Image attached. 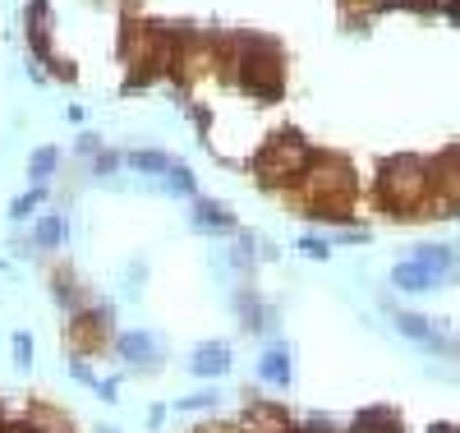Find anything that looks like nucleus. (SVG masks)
<instances>
[{
    "mask_svg": "<svg viewBox=\"0 0 460 433\" xmlns=\"http://www.w3.org/2000/svg\"><path fill=\"white\" fill-rule=\"evenodd\" d=\"M239 84H245L254 97H262V102H277L281 88H286L281 46L267 42V37H245L239 42Z\"/></svg>",
    "mask_w": 460,
    "mask_h": 433,
    "instance_id": "obj_1",
    "label": "nucleus"
},
{
    "mask_svg": "<svg viewBox=\"0 0 460 433\" xmlns=\"http://www.w3.org/2000/svg\"><path fill=\"white\" fill-rule=\"evenodd\" d=\"M309 167H313V152H309V143L300 134H277V139H267L254 157V171H258L262 184H290Z\"/></svg>",
    "mask_w": 460,
    "mask_h": 433,
    "instance_id": "obj_2",
    "label": "nucleus"
},
{
    "mask_svg": "<svg viewBox=\"0 0 460 433\" xmlns=\"http://www.w3.org/2000/svg\"><path fill=\"white\" fill-rule=\"evenodd\" d=\"M377 194H383V203L396 208V212L424 203V194H428V161H419V157H391V161H383Z\"/></svg>",
    "mask_w": 460,
    "mask_h": 433,
    "instance_id": "obj_3",
    "label": "nucleus"
},
{
    "mask_svg": "<svg viewBox=\"0 0 460 433\" xmlns=\"http://www.w3.org/2000/svg\"><path fill=\"white\" fill-rule=\"evenodd\" d=\"M111 318H116L111 305H97V309L74 314V323H69V341H74L78 355H88V350H97V346L106 341V332H111Z\"/></svg>",
    "mask_w": 460,
    "mask_h": 433,
    "instance_id": "obj_4",
    "label": "nucleus"
},
{
    "mask_svg": "<svg viewBox=\"0 0 460 433\" xmlns=\"http://www.w3.org/2000/svg\"><path fill=\"white\" fill-rule=\"evenodd\" d=\"M116 355H120L129 369L152 373V369L161 364V341H157L152 332H120V337H116Z\"/></svg>",
    "mask_w": 460,
    "mask_h": 433,
    "instance_id": "obj_5",
    "label": "nucleus"
},
{
    "mask_svg": "<svg viewBox=\"0 0 460 433\" xmlns=\"http://www.w3.org/2000/svg\"><path fill=\"white\" fill-rule=\"evenodd\" d=\"M189 369H194L198 378H222V373H230V346H226V341H203V346H194Z\"/></svg>",
    "mask_w": 460,
    "mask_h": 433,
    "instance_id": "obj_6",
    "label": "nucleus"
},
{
    "mask_svg": "<svg viewBox=\"0 0 460 433\" xmlns=\"http://www.w3.org/2000/svg\"><path fill=\"white\" fill-rule=\"evenodd\" d=\"M428 184L447 199H460V148H447L438 161L428 167Z\"/></svg>",
    "mask_w": 460,
    "mask_h": 433,
    "instance_id": "obj_7",
    "label": "nucleus"
},
{
    "mask_svg": "<svg viewBox=\"0 0 460 433\" xmlns=\"http://www.w3.org/2000/svg\"><path fill=\"white\" fill-rule=\"evenodd\" d=\"M355 433H405V424L391 405H364L355 415Z\"/></svg>",
    "mask_w": 460,
    "mask_h": 433,
    "instance_id": "obj_8",
    "label": "nucleus"
},
{
    "mask_svg": "<svg viewBox=\"0 0 460 433\" xmlns=\"http://www.w3.org/2000/svg\"><path fill=\"white\" fill-rule=\"evenodd\" d=\"M258 378L272 388H290V350L286 346H267L258 360Z\"/></svg>",
    "mask_w": 460,
    "mask_h": 433,
    "instance_id": "obj_9",
    "label": "nucleus"
},
{
    "mask_svg": "<svg viewBox=\"0 0 460 433\" xmlns=\"http://www.w3.org/2000/svg\"><path fill=\"white\" fill-rule=\"evenodd\" d=\"M396 332H405L410 341H424V346H438V350H451V341L432 328L428 318H419V314H396Z\"/></svg>",
    "mask_w": 460,
    "mask_h": 433,
    "instance_id": "obj_10",
    "label": "nucleus"
},
{
    "mask_svg": "<svg viewBox=\"0 0 460 433\" xmlns=\"http://www.w3.org/2000/svg\"><path fill=\"white\" fill-rule=\"evenodd\" d=\"M194 226H198V231H230L235 216H230L222 203H194Z\"/></svg>",
    "mask_w": 460,
    "mask_h": 433,
    "instance_id": "obj_11",
    "label": "nucleus"
},
{
    "mask_svg": "<svg viewBox=\"0 0 460 433\" xmlns=\"http://www.w3.org/2000/svg\"><path fill=\"white\" fill-rule=\"evenodd\" d=\"M391 282H396L400 290H432V286H438V277H432V273H424L419 263H400L396 273H391Z\"/></svg>",
    "mask_w": 460,
    "mask_h": 433,
    "instance_id": "obj_12",
    "label": "nucleus"
},
{
    "mask_svg": "<svg viewBox=\"0 0 460 433\" xmlns=\"http://www.w3.org/2000/svg\"><path fill=\"white\" fill-rule=\"evenodd\" d=\"M61 240H65V216H56V212L42 216V222L33 226V245H37V249H56Z\"/></svg>",
    "mask_w": 460,
    "mask_h": 433,
    "instance_id": "obj_13",
    "label": "nucleus"
},
{
    "mask_svg": "<svg viewBox=\"0 0 460 433\" xmlns=\"http://www.w3.org/2000/svg\"><path fill=\"white\" fill-rule=\"evenodd\" d=\"M415 263L424 267V273H432V277H447L451 273V249H442V245H424L419 254H415Z\"/></svg>",
    "mask_w": 460,
    "mask_h": 433,
    "instance_id": "obj_14",
    "label": "nucleus"
},
{
    "mask_svg": "<svg viewBox=\"0 0 460 433\" xmlns=\"http://www.w3.org/2000/svg\"><path fill=\"white\" fill-rule=\"evenodd\" d=\"M56 300H61L69 314H84V290H78V282L65 277V273H56Z\"/></svg>",
    "mask_w": 460,
    "mask_h": 433,
    "instance_id": "obj_15",
    "label": "nucleus"
},
{
    "mask_svg": "<svg viewBox=\"0 0 460 433\" xmlns=\"http://www.w3.org/2000/svg\"><path fill=\"white\" fill-rule=\"evenodd\" d=\"M129 167H133V171H171V157H166V152H152V148H143V152L133 148V152H129Z\"/></svg>",
    "mask_w": 460,
    "mask_h": 433,
    "instance_id": "obj_16",
    "label": "nucleus"
},
{
    "mask_svg": "<svg viewBox=\"0 0 460 433\" xmlns=\"http://www.w3.org/2000/svg\"><path fill=\"white\" fill-rule=\"evenodd\" d=\"M56 161H61V152H56V148H37V152H33V161H28V176H33L37 184H46V176L56 171Z\"/></svg>",
    "mask_w": 460,
    "mask_h": 433,
    "instance_id": "obj_17",
    "label": "nucleus"
},
{
    "mask_svg": "<svg viewBox=\"0 0 460 433\" xmlns=\"http://www.w3.org/2000/svg\"><path fill=\"white\" fill-rule=\"evenodd\" d=\"M239 318H245V328H267V309L258 305V295H239Z\"/></svg>",
    "mask_w": 460,
    "mask_h": 433,
    "instance_id": "obj_18",
    "label": "nucleus"
},
{
    "mask_svg": "<svg viewBox=\"0 0 460 433\" xmlns=\"http://www.w3.org/2000/svg\"><path fill=\"white\" fill-rule=\"evenodd\" d=\"M216 401H222V392L207 388V392H194V396H180V401H175V411H212Z\"/></svg>",
    "mask_w": 460,
    "mask_h": 433,
    "instance_id": "obj_19",
    "label": "nucleus"
},
{
    "mask_svg": "<svg viewBox=\"0 0 460 433\" xmlns=\"http://www.w3.org/2000/svg\"><path fill=\"white\" fill-rule=\"evenodd\" d=\"M37 203H42V184L33 189V194H23V199H14V203H10V216H14V222H28V216L37 212Z\"/></svg>",
    "mask_w": 460,
    "mask_h": 433,
    "instance_id": "obj_20",
    "label": "nucleus"
},
{
    "mask_svg": "<svg viewBox=\"0 0 460 433\" xmlns=\"http://www.w3.org/2000/svg\"><path fill=\"white\" fill-rule=\"evenodd\" d=\"M166 189L171 194H194V176H189V167H171L166 171Z\"/></svg>",
    "mask_w": 460,
    "mask_h": 433,
    "instance_id": "obj_21",
    "label": "nucleus"
},
{
    "mask_svg": "<svg viewBox=\"0 0 460 433\" xmlns=\"http://www.w3.org/2000/svg\"><path fill=\"white\" fill-rule=\"evenodd\" d=\"M14 364H19V369L33 364V337H28V332H14Z\"/></svg>",
    "mask_w": 460,
    "mask_h": 433,
    "instance_id": "obj_22",
    "label": "nucleus"
},
{
    "mask_svg": "<svg viewBox=\"0 0 460 433\" xmlns=\"http://www.w3.org/2000/svg\"><path fill=\"white\" fill-rule=\"evenodd\" d=\"M300 249L309 254V258H327L332 249H327V240H318V235H309V240H300Z\"/></svg>",
    "mask_w": 460,
    "mask_h": 433,
    "instance_id": "obj_23",
    "label": "nucleus"
},
{
    "mask_svg": "<svg viewBox=\"0 0 460 433\" xmlns=\"http://www.w3.org/2000/svg\"><path fill=\"white\" fill-rule=\"evenodd\" d=\"M116 167H120V157H116V152H101V157H97V176H111Z\"/></svg>",
    "mask_w": 460,
    "mask_h": 433,
    "instance_id": "obj_24",
    "label": "nucleus"
},
{
    "mask_svg": "<svg viewBox=\"0 0 460 433\" xmlns=\"http://www.w3.org/2000/svg\"><path fill=\"white\" fill-rule=\"evenodd\" d=\"M304 433H336V424H332V420H327V415H313V420H309V429H304Z\"/></svg>",
    "mask_w": 460,
    "mask_h": 433,
    "instance_id": "obj_25",
    "label": "nucleus"
},
{
    "mask_svg": "<svg viewBox=\"0 0 460 433\" xmlns=\"http://www.w3.org/2000/svg\"><path fill=\"white\" fill-rule=\"evenodd\" d=\"M428 433H460V429H456V424H432Z\"/></svg>",
    "mask_w": 460,
    "mask_h": 433,
    "instance_id": "obj_26",
    "label": "nucleus"
},
{
    "mask_svg": "<svg viewBox=\"0 0 460 433\" xmlns=\"http://www.w3.org/2000/svg\"><path fill=\"white\" fill-rule=\"evenodd\" d=\"M447 14H451V19H460V0H447Z\"/></svg>",
    "mask_w": 460,
    "mask_h": 433,
    "instance_id": "obj_27",
    "label": "nucleus"
},
{
    "mask_svg": "<svg viewBox=\"0 0 460 433\" xmlns=\"http://www.w3.org/2000/svg\"><path fill=\"white\" fill-rule=\"evenodd\" d=\"M5 433H33L28 424H14V429H5Z\"/></svg>",
    "mask_w": 460,
    "mask_h": 433,
    "instance_id": "obj_28",
    "label": "nucleus"
},
{
    "mask_svg": "<svg viewBox=\"0 0 460 433\" xmlns=\"http://www.w3.org/2000/svg\"><path fill=\"white\" fill-rule=\"evenodd\" d=\"M97 433H120V429H97Z\"/></svg>",
    "mask_w": 460,
    "mask_h": 433,
    "instance_id": "obj_29",
    "label": "nucleus"
},
{
    "mask_svg": "<svg viewBox=\"0 0 460 433\" xmlns=\"http://www.w3.org/2000/svg\"><path fill=\"white\" fill-rule=\"evenodd\" d=\"M456 216H460V203H456Z\"/></svg>",
    "mask_w": 460,
    "mask_h": 433,
    "instance_id": "obj_30",
    "label": "nucleus"
}]
</instances>
